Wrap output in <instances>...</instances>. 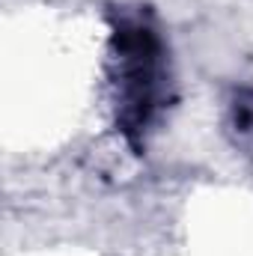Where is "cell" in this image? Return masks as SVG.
I'll return each instance as SVG.
<instances>
[{
    "label": "cell",
    "mask_w": 253,
    "mask_h": 256,
    "mask_svg": "<svg viewBox=\"0 0 253 256\" xmlns=\"http://www.w3.org/2000/svg\"><path fill=\"white\" fill-rule=\"evenodd\" d=\"M116 126L137 146L167 102L164 42L146 15H122L110 36Z\"/></svg>",
    "instance_id": "1"
},
{
    "label": "cell",
    "mask_w": 253,
    "mask_h": 256,
    "mask_svg": "<svg viewBox=\"0 0 253 256\" xmlns=\"http://www.w3.org/2000/svg\"><path fill=\"white\" fill-rule=\"evenodd\" d=\"M230 131L238 146L253 152V90H238L230 104Z\"/></svg>",
    "instance_id": "2"
}]
</instances>
